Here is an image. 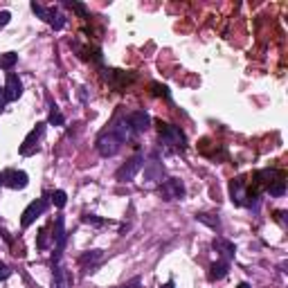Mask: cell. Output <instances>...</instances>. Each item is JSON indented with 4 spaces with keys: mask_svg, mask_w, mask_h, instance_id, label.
Masks as SVG:
<instances>
[{
    "mask_svg": "<svg viewBox=\"0 0 288 288\" xmlns=\"http://www.w3.org/2000/svg\"><path fill=\"white\" fill-rule=\"evenodd\" d=\"M230 198H232L234 205H241V207H252L257 205L259 201V189L255 187H248V180L243 176L230 180Z\"/></svg>",
    "mask_w": 288,
    "mask_h": 288,
    "instance_id": "6da1fadb",
    "label": "cell"
},
{
    "mask_svg": "<svg viewBox=\"0 0 288 288\" xmlns=\"http://www.w3.org/2000/svg\"><path fill=\"white\" fill-rule=\"evenodd\" d=\"M158 135H160V142L165 144L167 149H185V146H187L185 133L180 131V126H176V124L158 122Z\"/></svg>",
    "mask_w": 288,
    "mask_h": 288,
    "instance_id": "7a4b0ae2",
    "label": "cell"
},
{
    "mask_svg": "<svg viewBox=\"0 0 288 288\" xmlns=\"http://www.w3.org/2000/svg\"><path fill=\"white\" fill-rule=\"evenodd\" d=\"M122 140L115 135V131L113 128H108V131H104L97 138V151H99V156H104V158H113V156H117L120 153V149H122Z\"/></svg>",
    "mask_w": 288,
    "mask_h": 288,
    "instance_id": "3957f363",
    "label": "cell"
},
{
    "mask_svg": "<svg viewBox=\"0 0 288 288\" xmlns=\"http://www.w3.org/2000/svg\"><path fill=\"white\" fill-rule=\"evenodd\" d=\"M144 167V156L142 153H135L128 158L124 165L115 171V178L120 180V183H131V180H135V176L140 173V169Z\"/></svg>",
    "mask_w": 288,
    "mask_h": 288,
    "instance_id": "277c9868",
    "label": "cell"
},
{
    "mask_svg": "<svg viewBox=\"0 0 288 288\" xmlns=\"http://www.w3.org/2000/svg\"><path fill=\"white\" fill-rule=\"evenodd\" d=\"M52 241H54L52 259H54V263H59V261H61V255H63V248H65V243H68L65 218H63V216H56V218H54V234H52Z\"/></svg>",
    "mask_w": 288,
    "mask_h": 288,
    "instance_id": "5b68a950",
    "label": "cell"
},
{
    "mask_svg": "<svg viewBox=\"0 0 288 288\" xmlns=\"http://www.w3.org/2000/svg\"><path fill=\"white\" fill-rule=\"evenodd\" d=\"M0 185L9 189H25L30 185V176L25 171H18V169H5L0 173Z\"/></svg>",
    "mask_w": 288,
    "mask_h": 288,
    "instance_id": "8992f818",
    "label": "cell"
},
{
    "mask_svg": "<svg viewBox=\"0 0 288 288\" xmlns=\"http://www.w3.org/2000/svg\"><path fill=\"white\" fill-rule=\"evenodd\" d=\"M45 126H48L45 122H38L36 126L32 128L30 135H27V138L23 140V144H20V156H32V153H36L38 142H41L43 135H45Z\"/></svg>",
    "mask_w": 288,
    "mask_h": 288,
    "instance_id": "52a82bcc",
    "label": "cell"
},
{
    "mask_svg": "<svg viewBox=\"0 0 288 288\" xmlns=\"http://www.w3.org/2000/svg\"><path fill=\"white\" fill-rule=\"evenodd\" d=\"M48 205H50L48 198H36V201H32L30 205L25 207L23 216H20V225H23V228H30V225L36 221L38 216H43L45 210H48Z\"/></svg>",
    "mask_w": 288,
    "mask_h": 288,
    "instance_id": "ba28073f",
    "label": "cell"
},
{
    "mask_svg": "<svg viewBox=\"0 0 288 288\" xmlns=\"http://www.w3.org/2000/svg\"><path fill=\"white\" fill-rule=\"evenodd\" d=\"M160 194H162V198H165V201H178V198H183V196H185L183 180H178V178L165 180V183L160 185Z\"/></svg>",
    "mask_w": 288,
    "mask_h": 288,
    "instance_id": "9c48e42d",
    "label": "cell"
},
{
    "mask_svg": "<svg viewBox=\"0 0 288 288\" xmlns=\"http://www.w3.org/2000/svg\"><path fill=\"white\" fill-rule=\"evenodd\" d=\"M126 120H128V124H131V128H133L135 135L149 131V126H151V117L146 115L144 110H133V113H128Z\"/></svg>",
    "mask_w": 288,
    "mask_h": 288,
    "instance_id": "30bf717a",
    "label": "cell"
},
{
    "mask_svg": "<svg viewBox=\"0 0 288 288\" xmlns=\"http://www.w3.org/2000/svg\"><path fill=\"white\" fill-rule=\"evenodd\" d=\"M162 173H165V167H162L158 153H153L149 162H144V178L149 183H158V180H162Z\"/></svg>",
    "mask_w": 288,
    "mask_h": 288,
    "instance_id": "8fae6325",
    "label": "cell"
},
{
    "mask_svg": "<svg viewBox=\"0 0 288 288\" xmlns=\"http://www.w3.org/2000/svg\"><path fill=\"white\" fill-rule=\"evenodd\" d=\"M5 95L7 101H16L23 95V81L18 79L16 72H7V83H5Z\"/></svg>",
    "mask_w": 288,
    "mask_h": 288,
    "instance_id": "7c38bea8",
    "label": "cell"
},
{
    "mask_svg": "<svg viewBox=\"0 0 288 288\" xmlns=\"http://www.w3.org/2000/svg\"><path fill=\"white\" fill-rule=\"evenodd\" d=\"M104 259V252L101 250H90V252H83L81 257H79V266H81L86 273H93L95 268L99 266V261Z\"/></svg>",
    "mask_w": 288,
    "mask_h": 288,
    "instance_id": "4fadbf2b",
    "label": "cell"
},
{
    "mask_svg": "<svg viewBox=\"0 0 288 288\" xmlns=\"http://www.w3.org/2000/svg\"><path fill=\"white\" fill-rule=\"evenodd\" d=\"M72 286V277L70 273L59 266V263H54V270H52V288H70Z\"/></svg>",
    "mask_w": 288,
    "mask_h": 288,
    "instance_id": "5bb4252c",
    "label": "cell"
},
{
    "mask_svg": "<svg viewBox=\"0 0 288 288\" xmlns=\"http://www.w3.org/2000/svg\"><path fill=\"white\" fill-rule=\"evenodd\" d=\"M212 246H214V250L216 252H221V257L225 259V261H230V259H234V255H236V246L232 243V241H228V239H214L212 241Z\"/></svg>",
    "mask_w": 288,
    "mask_h": 288,
    "instance_id": "9a60e30c",
    "label": "cell"
},
{
    "mask_svg": "<svg viewBox=\"0 0 288 288\" xmlns=\"http://www.w3.org/2000/svg\"><path fill=\"white\" fill-rule=\"evenodd\" d=\"M228 273H230V261H225V259H221V261L212 263V268H210V281H218V279H223Z\"/></svg>",
    "mask_w": 288,
    "mask_h": 288,
    "instance_id": "2e32d148",
    "label": "cell"
},
{
    "mask_svg": "<svg viewBox=\"0 0 288 288\" xmlns=\"http://www.w3.org/2000/svg\"><path fill=\"white\" fill-rule=\"evenodd\" d=\"M32 11L45 23H52V18L56 16V7H43L41 3H32Z\"/></svg>",
    "mask_w": 288,
    "mask_h": 288,
    "instance_id": "e0dca14e",
    "label": "cell"
},
{
    "mask_svg": "<svg viewBox=\"0 0 288 288\" xmlns=\"http://www.w3.org/2000/svg\"><path fill=\"white\" fill-rule=\"evenodd\" d=\"M266 191H268L270 196H284V191H286V180H284V176L277 178V180H273V183L266 187Z\"/></svg>",
    "mask_w": 288,
    "mask_h": 288,
    "instance_id": "ac0fdd59",
    "label": "cell"
},
{
    "mask_svg": "<svg viewBox=\"0 0 288 288\" xmlns=\"http://www.w3.org/2000/svg\"><path fill=\"white\" fill-rule=\"evenodd\" d=\"M196 218H198L201 223L210 225L212 230H221V221H218V216H214V214H205V212H201V214H196Z\"/></svg>",
    "mask_w": 288,
    "mask_h": 288,
    "instance_id": "d6986e66",
    "label": "cell"
},
{
    "mask_svg": "<svg viewBox=\"0 0 288 288\" xmlns=\"http://www.w3.org/2000/svg\"><path fill=\"white\" fill-rule=\"evenodd\" d=\"M16 61H18V54H16V52L0 54V68H3V70H11V68L16 65Z\"/></svg>",
    "mask_w": 288,
    "mask_h": 288,
    "instance_id": "ffe728a7",
    "label": "cell"
},
{
    "mask_svg": "<svg viewBox=\"0 0 288 288\" xmlns=\"http://www.w3.org/2000/svg\"><path fill=\"white\" fill-rule=\"evenodd\" d=\"M48 122L52 124V126H63V124H65V117H63V113H61V110H59V108H56V106H54V108L50 110V117H48Z\"/></svg>",
    "mask_w": 288,
    "mask_h": 288,
    "instance_id": "44dd1931",
    "label": "cell"
},
{
    "mask_svg": "<svg viewBox=\"0 0 288 288\" xmlns=\"http://www.w3.org/2000/svg\"><path fill=\"white\" fill-rule=\"evenodd\" d=\"M52 203H54V207H59V210H61V207H65V203H68V194H65L63 189H56L54 194H52Z\"/></svg>",
    "mask_w": 288,
    "mask_h": 288,
    "instance_id": "7402d4cb",
    "label": "cell"
},
{
    "mask_svg": "<svg viewBox=\"0 0 288 288\" xmlns=\"http://www.w3.org/2000/svg\"><path fill=\"white\" fill-rule=\"evenodd\" d=\"M50 246V234H48V230H38V239H36V248L38 250H45V248Z\"/></svg>",
    "mask_w": 288,
    "mask_h": 288,
    "instance_id": "603a6c76",
    "label": "cell"
},
{
    "mask_svg": "<svg viewBox=\"0 0 288 288\" xmlns=\"http://www.w3.org/2000/svg\"><path fill=\"white\" fill-rule=\"evenodd\" d=\"M65 5L70 9H75L77 14L81 16V18H86V16H88V7H86V5H81V3H65Z\"/></svg>",
    "mask_w": 288,
    "mask_h": 288,
    "instance_id": "cb8c5ba5",
    "label": "cell"
},
{
    "mask_svg": "<svg viewBox=\"0 0 288 288\" xmlns=\"http://www.w3.org/2000/svg\"><path fill=\"white\" fill-rule=\"evenodd\" d=\"M151 93H153L156 97H169L167 86H160V83H151Z\"/></svg>",
    "mask_w": 288,
    "mask_h": 288,
    "instance_id": "d4e9b609",
    "label": "cell"
},
{
    "mask_svg": "<svg viewBox=\"0 0 288 288\" xmlns=\"http://www.w3.org/2000/svg\"><path fill=\"white\" fill-rule=\"evenodd\" d=\"M83 223H90V225H106V221L104 218H99V216H95V214H86V216H83Z\"/></svg>",
    "mask_w": 288,
    "mask_h": 288,
    "instance_id": "484cf974",
    "label": "cell"
},
{
    "mask_svg": "<svg viewBox=\"0 0 288 288\" xmlns=\"http://www.w3.org/2000/svg\"><path fill=\"white\" fill-rule=\"evenodd\" d=\"M50 25H52L54 30H63V25H65V16H61L59 11H56V16L52 18V23H50Z\"/></svg>",
    "mask_w": 288,
    "mask_h": 288,
    "instance_id": "4316f807",
    "label": "cell"
},
{
    "mask_svg": "<svg viewBox=\"0 0 288 288\" xmlns=\"http://www.w3.org/2000/svg\"><path fill=\"white\" fill-rule=\"evenodd\" d=\"M9 275H11V270L7 263H3L0 261V281H5V279H9Z\"/></svg>",
    "mask_w": 288,
    "mask_h": 288,
    "instance_id": "83f0119b",
    "label": "cell"
},
{
    "mask_svg": "<svg viewBox=\"0 0 288 288\" xmlns=\"http://www.w3.org/2000/svg\"><path fill=\"white\" fill-rule=\"evenodd\" d=\"M140 284H142V281H140V277H133L131 281H126V284L120 286V288H140Z\"/></svg>",
    "mask_w": 288,
    "mask_h": 288,
    "instance_id": "f1b7e54d",
    "label": "cell"
},
{
    "mask_svg": "<svg viewBox=\"0 0 288 288\" xmlns=\"http://www.w3.org/2000/svg\"><path fill=\"white\" fill-rule=\"evenodd\" d=\"M9 20H11V14H9V11H0V27H5Z\"/></svg>",
    "mask_w": 288,
    "mask_h": 288,
    "instance_id": "f546056e",
    "label": "cell"
},
{
    "mask_svg": "<svg viewBox=\"0 0 288 288\" xmlns=\"http://www.w3.org/2000/svg\"><path fill=\"white\" fill-rule=\"evenodd\" d=\"M7 106V95H5V86H0V110Z\"/></svg>",
    "mask_w": 288,
    "mask_h": 288,
    "instance_id": "4dcf8cb0",
    "label": "cell"
},
{
    "mask_svg": "<svg viewBox=\"0 0 288 288\" xmlns=\"http://www.w3.org/2000/svg\"><path fill=\"white\" fill-rule=\"evenodd\" d=\"M162 288H176V286H173V279H169V281H167V284L162 286Z\"/></svg>",
    "mask_w": 288,
    "mask_h": 288,
    "instance_id": "1f68e13d",
    "label": "cell"
},
{
    "mask_svg": "<svg viewBox=\"0 0 288 288\" xmlns=\"http://www.w3.org/2000/svg\"><path fill=\"white\" fill-rule=\"evenodd\" d=\"M236 288H250V284H246V281H243V284H239Z\"/></svg>",
    "mask_w": 288,
    "mask_h": 288,
    "instance_id": "d6a6232c",
    "label": "cell"
}]
</instances>
